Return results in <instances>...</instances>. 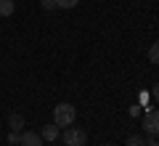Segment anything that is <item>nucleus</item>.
I'll list each match as a JSON object with an SVG mask.
<instances>
[{
    "mask_svg": "<svg viewBox=\"0 0 159 146\" xmlns=\"http://www.w3.org/2000/svg\"><path fill=\"white\" fill-rule=\"evenodd\" d=\"M8 125H11V130L21 133V130H24V120H21V114H11V117H8Z\"/></svg>",
    "mask_w": 159,
    "mask_h": 146,
    "instance_id": "7",
    "label": "nucleus"
},
{
    "mask_svg": "<svg viewBox=\"0 0 159 146\" xmlns=\"http://www.w3.org/2000/svg\"><path fill=\"white\" fill-rule=\"evenodd\" d=\"M148 61H151V64H159V40L148 48Z\"/></svg>",
    "mask_w": 159,
    "mask_h": 146,
    "instance_id": "8",
    "label": "nucleus"
},
{
    "mask_svg": "<svg viewBox=\"0 0 159 146\" xmlns=\"http://www.w3.org/2000/svg\"><path fill=\"white\" fill-rule=\"evenodd\" d=\"M77 3H80V0H56V8H66V11H69V8H74Z\"/></svg>",
    "mask_w": 159,
    "mask_h": 146,
    "instance_id": "9",
    "label": "nucleus"
},
{
    "mask_svg": "<svg viewBox=\"0 0 159 146\" xmlns=\"http://www.w3.org/2000/svg\"><path fill=\"white\" fill-rule=\"evenodd\" d=\"M40 6L45 11H56V0H40Z\"/></svg>",
    "mask_w": 159,
    "mask_h": 146,
    "instance_id": "11",
    "label": "nucleus"
},
{
    "mask_svg": "<svg viewBox=\"0 0 159 146\" xmlns=\"http://www.w3.org/2000/svg\"><path fill=\"white\" fill-rule=\"evenodd\" d=\"M74 120H77V109L72 104H56L53 106V122L58 128H69V125H74Z\"/></svg>",
    "mask_w": 159,
    "mask_h": 146,
    "instance_id": "1",
    "label": "nucleus"
},
{
    "mask_svg": "<svg viewBox=\"0 0 159 146\" xmlns=\"http://www.w3.org/2000/svg\"><path fill=\"white\" fill-rule=\"evenodd\" d=\"M13 11H16V3H13V0H0V16L3 19L11 16Z\"/></svg>",
    "mask_w": 159,
    "mask_h": 146,
    "instance_id": "6",
    "label": "nucleus"
},
{
    "mask_svg": "<svg viewBox=\"0 0 159 146\" xmlns=\"http://www.w3.org/2000/svg\"><path fill=\"white\" fill-rule=\"evenodd\" d=\"M143 130H146L148 135H159V112L157 109H148V112L143 114Z\"/></svg>",
    "mask_w": 159,
    "mask_h": 146,
    "instance_id": "3",
    "label": "nucleus"
},
{
    "mask_svg": "<svg viewBox=\"0 0 159 146\" xmlns=\"http://www.w3.org/2000/svg\"><path fill=\"white\" fill-rule=\"evenodd\" d=\"M146 146H159V141H148V144Z\"/></svg>",
    "mask_w": 159,
    "mask_h": 146,
    "instance_id": "14",
    "label": "nucleus"
},
{
    "mask_svg": "<svg viewBox=\"0 0 159 146\" xmlns=\"http://www.w3.org/2000/svg\"><path fill=\"white\" fill-rule=\"evenodd\" d=\"M8 141H11V144H19V133H16V130H13V133L8 135Z\"/></svg>",
    "mask_w": 159,
    "mask_h": 146,
    "instance_id": "12",
    "label": "nucleus"
},
{
    "mask_svg": "<svg viewBox=\"0 0 159 146\" xmlns=\"http://www.w3.org/2000/svg\"><path fill=\"white\" fill-rule=\"evenodd\" d=\"M61 138H64V146H85L88 144V133L85 130H80V128H64V133H61Z\"/></svg>",
    "mask_w": 159,
    "mask_h": 146,
    "instance_id": "2",
    "label": "nucleus"
},
{
    "mask_svg": "<svg viewBox=\"0 0 159 146\" xmlns=\"http://www.w3.org/2000/svg\"><path fill=\"white\" fill-rule=\"evenodd\" d=\"M127 146H146V144H143L141 135H130V138H127Z\"/></svg>",
    "mask_w": 159,
    "mask_h": 146,
    "instance_id": "10",
    "label": "nucleus"
},
{
    "mask_svg": "<svg viewBox=\"0 0 159 146\" xmlns=\"http://www.w3.org/2000/svg\"><path fill=\"white\" fill-rule=\"evenodd\" d=\"M58 135H61V130H58L56 122H53V125H45V128L40 130V138H43V141H56Z\"/></svg>",
    "mask_w": 159,
    "mask_h": 146,
    "instance_id": "5",
    "label": "nucleus"
},
{
    "mask_svg": "<svg viewBox=\"0 0 159 146\" xmlns=\"http://www.w3.org/2000/svg\"><path fill=\"white\" fill-rule=\"evenodd\" d=\"M106 146H114V144H106Z\"/></svg>",
    "mask_w": 159,
    "mask_h": 146,
    "instance_id": "15",
    "label": "nucleus"
},
{
    "mask_svg": "<svg viewBox=\"0 0 159 146\" xmlns=\"http://www.w3.org/2000/svg\"><path fill=\"white\" fill-rule=\"evenodd\" d=\"M19 144L21 146H43V138H40V133H21L19 135Z\"/></svg>",
    "mask_w": 159,
    "mask_h": 146,
    "instance_id": "4",
    "label": "nucleus"
},
{
    "mask_svg": "<svg viewBox=\"0 0 159 146\" xmlns=\"http://www.w3.org/2000/svg\"><path fill=\"white\" fill-rule=\"evenodd\" d=\"M151 93H154V101H159V82L154 85V90H151Z\"/></svg>",
    "mask_w": 159,
    "mask_h": 146,
    "instance_id": "13",
    "label": "nucleus"
}]
</instances>
